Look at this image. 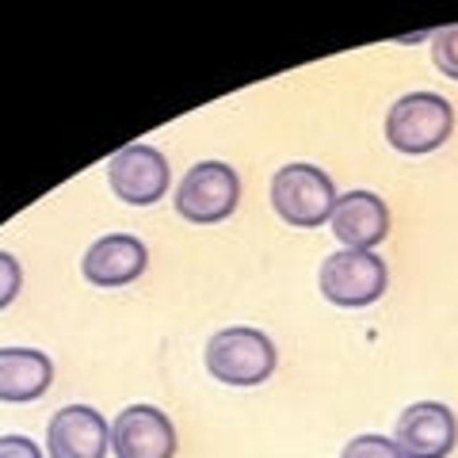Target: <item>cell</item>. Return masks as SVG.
<instances>
[{
	"label": "cell",
	"mask_w": 458,
	"mask_h": 458,
	"mask_svg": "<svg viewBox=\"0 0 458 458\" xmlns=\"http://www.w3.org/2000/svg\"><path fill=\"white\" fill-rule=\"evenodd\" d=\"M340 458H405V454H401V447L390 436L363 432V436H355L352 443H344Z\"/></svg>",
	"instance_id": "cell-13"
},
{
	"label": "cell",
	"mask_w": 458,
	"mask_h": 458,
	"mask_svg": "<svg viewBox=\"0 0 458 458\" xmlns=\"http://www.w3.org/2000/svg\"><path fill=\"white\" fill-rule=\"evenodd\" d=\"M54 386V363L38 348H0V401L27 405Z\"/></svg>",
	"instance_id": "cell-12"
},
{
	"label": "cell",
	"mask_w": 458,
	"mask_h": 458,
	"mask_svg": "<svg viewBox=\"0 0 458 458\" xmlns=\"http://www.w3.org/2000/svg\"><path fill=\"white\" fill-rule=\"evenodd\" d=\"M336 188L333 176L318 165H283L271 176V207L291 229H318L333 218L336 210Z\"/></svg>",
	"instance_id": "cell-3"
},
{
	"label": "cell",
	"mask_w": 458,
	"mask_h": 458,
	"mask_svg": "<svg viewBox=\"0 0 458 458\" xmlns=\"http://www.w3.org/2000/svg\"><path fill=\"white\" fill-rule=\"evenodd\" d=\"M111 447V428L92 405H65L47 424L50 458H104Z\"/></svg>",
	"instance_id": "cell-9"
},
{
	"label": "cell",
	"mask_w": 458,
	"mask_h": 458,
	"mask_svg": "<svg viewBox=\"0 0 458 458\" xmlns=\"http://www.w3.org/2000/svg\"><path fill=\"white\" fill-rule=\"evenodd\" d=\"M20 286H23V267L12 252H0V310H8L12 302L20 298Z\"/></svg>",
	"instance_id": "cell-15"
},
{
	"label": "cell",
	"mask_w": 458,
	"mask_h": 458,
	"mask_svg": "<svg viewBox=\"0 0 458 458\" xmlns=\"http://www.w3.org/2000/svg\"><path fill=\"white\" fill-rule=\"evenodd\" d=\"M432 62H436V69L443 77L458 81V23L432 38Z\"/></svg>",
	"instance_id": "cell-14"
},
{
	"label": "cell",
	"mask_w": 458,
	"mask_h": 458,
	"mask_svg": "<svg viewBox=\"0 0 458 458\" xmlns=\"http://www.w3.org/2000/svg\"><path fill=\"white\" fill-rule=\"evenodd\" d=\"M111 451L119 458H176V428L157 405H126L111 420Z\"/></svg>",
	"instance_id": "cell-8"
},
{
	"label": "cell",
	"mask_w": 458,
	"mask_h": 458,
	"mask_svg": "<svg viewBox=\"0 0 458 458\" xmlns=\"http://www.w3.org/2000/svg\"><path fill=\"white\" fill-rule=\"evenodd\" d=\"M394 443L405 458H447L458 443V420L443 401H417L397 417Z\"/></svg>",
	"instance_id": "cell-7"
},
{
	"label": "cell",
	"mask_w": 458,
	"mask_h": 458,
	"mask_svg": "<svg viewBox=\"0 0 458 458\" xmlns=\"http://www.w3.org/2000/svg\"><path fill=\"white\" fill-rule=\"evenodd\" d=\"M0 458H42V447L27 436H0Z\"/></svg>",
	"instance_id": "cell-16"
},
{
	"label": "cell",
	"mask_w": 458,
	"mask_h": 458,
	"mask_svg": "<svg viewBox=\"0 0 458 458\" xmlns=\"http://www.w3.org/2000/svg\"><path fill=\"white\" fill-rule=\"evenodd\" d=\"M318 286H321L325 302L344 306V310H363V306H375L386 294L390 271H386V260L375 252L340 249L321 260Z\"/></svg>",
	"instance_id": "cell-4"
},
{
	"label": "cell",
	"mask_w": 458,
	"mask_h": 458,
	"mask_svg": "<svg viewBox=\"0 0 458 458\" xmlns=\"http://www.w3.org/2000/svg\"><path fill=\"white\" fill-rule=\"evenodd\" d=\"M176 214L191 225L225 222L241 203V176L225 161H199L176 188Z\"/></svg>",
	"instance_id": "cell-5"
},
{
	"label": "cell",
	"mask_w": 458,
	"mask_h": 458,
	"mask_svg": "<svg viewBox=\"0 0 458 458\" xmlns=\"http://www.w3.org/2000/svg\"><path fill=\"white\" fill-rule=\"evenodd\" d=\"M328 225H333V233L344 249L375 252V245L390 237V210H386V203L375 191H348L336 199Z\"/></svg>",
	"instance_id": "cell-11"
},
{
	"label": "cell",
	"mask_w": 458,
	"mask_h": 458,
	"mask_svg": "<svg viewBox=\"0 0 458 458\" xmlns=\"http://www.w3.org/2000/svg\"><path fill=\"white\" fill-rule=\"evenodd\" d=\"M146 267H149V249L134 233H107L89 245V252L81 260V276L92 286L114 291V286L134 283Z\"/></svg>",
	"instance_id": "cell-10"
},
{
	"label": "cell",
	"mask_w": 458,
	"mask_h": 458,
	"mask_svg": "<svg viewBox=\"0 0 458 458\" xmlns=\"http://www.w3.org/2000/svg\"><path fill=\"white\" fill-rule=\"evenodd\" d=\"M168 157L157 146H126L107 161V183L126 207H153L168 195Z\"/></svg>",
	"instance_id": "cell-6"
},
{
	"label": "cell",
	"mask_w": 458,
	"mask_h": 458,
	"mask_svg": "<svg viewBox=\"0 0 458 458\" xmlns=\"http://www.w3.org/2000/svg\"><path fill=\"white\" fill-rule=\"evenodd\" d=\"M454 131V107L439 92H409L386 111V141L397 153H436Z\"/></svg>",
	"instance_id": "cell-2"
},
{
	"label": "cell",
	"mask_w": 458,
	"mask_h": 458,
	"mask_svg": "<svg viewBox=\"0 0 458 458\" xmlns=\"http://www.w3.org/2000/svg\"><path fill=\"white\" fill-rule=\"evenodd\" d=\"M207 370L210 378H218L222 386H237V390H249V386H260L276 375L279 352L276 340L252 325H229L218 328L207 340Z\"/></svg>",
	"instance_id": "cell-1"
}]
</instances>
